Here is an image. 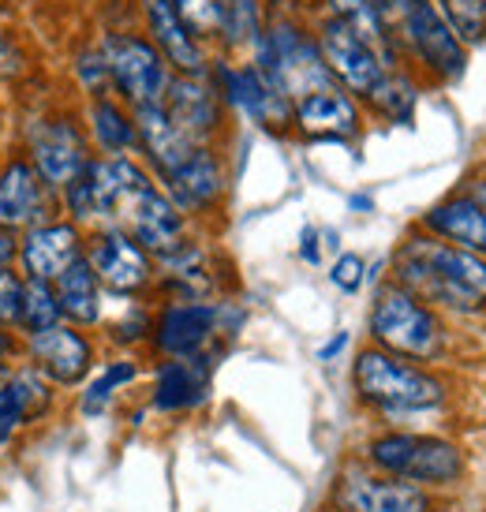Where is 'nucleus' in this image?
<instances>
[{"instance_id": "f257e3e1", "label": "nucleus", "mask_w": 486, "mask_h": 512, "mask_svg": "<svg viewBox=\"0 0 486 512\" xmlns=\"http://www.w3.org/2000/svg\"><path fill=\"white\" fill-rule=\"evenodd\" d=\"M389 281L423 299L445 318L486 314V258L460 251L453 243L427 236L423 228L404 236L389 258Z\"/></svg>"}, {"instance_id": "f03ea898", "label": "nucleus", "mask_w": 486, "mask_h": 512, "mask_svg": "<svg viewBox=\"0 0 486 512\" xmlns=\"http://www.w3.org/2000/svg\"><path fill=\"white\" fill-rule=\"evenodd\" d=\"M352 400L374 419L401 427L404 419L442 412L453 400V385L438 367L393 356L378 344H363L348 370Z\"/></svg>"}, {"instance_id": "7ed1b4c3", "label": "nucleus", "mask_w": 486, "mask_h": 512, "mask_svg": "<svg viewBox=\"0 0 486 512\" xmlns=\"http://www.w3.org/2000/svg\"><path fill=\"white\" fill-rule=\"evenodd\" d=\"M359 464H367L378 475L401 479V483L423 486V490H453L468 479L472 460L468 449L449 434L408 427H382L359 445Z\"/></svg>"}, {"instance_id": "20e7f679", "label": "nucleus", "mask_w": 486, "mask_h": 512, "mask_svg": "<svg viewBox=\"0 0 486 512\" xmlns=\"http://www.w3.org/2000/svg\"><path fill=\"white\" fill-rule=\"evenodd\" d=\"M367 333L378 348L412 359V363H427V367L445 363L453 352V329L445 322V314L427 307L423 299H415L412 292H404L393 281L378 285L374 292Z\"/></svg>"}, {"instance_id": "39448f33", "label": "nucleus", "mask_w": 486, "mask_h": 512, "mask_svg": "<svg viewBox=\"0 0 486 512\" xmlns=\"http://www.w3.org/2000/svg\"><path fill=\"white\" fill-rule=\"evenodd\" d=\"M374 8L389 38L408 45L419 64L442 83H453L468 72V45L460 42L434 0H374Z\"/></svg>"}, {"instance_id": "423d86ee", "label": "nucleus", "mask_w": 486, "mask_h": 512, "mask_svg": "<svg viewBox=\"0 0 486 512\" xmlns=\"http://www.w3.org/2000/svg\"><path fill=\"white\" fill-rule=\"evenodd\" d=\"M326 512H442L434 490L378 475L359 460H348L329 486Z\"/></svg>"}, {"instance_id": "0eeeda50", "label": "nucleus", "mask_w": 486, "mask_h": 512, "mask_svg": "<svg viewBox=\"0 0 486 512\" xmlns=\"http://www.w3.org/2000/svg\"><path fill=\"white\" fill-rule=\"evenodd\" d=\"M109 228H124L146 255L165 258L187 240V217L176 210V202L161 191L154 176H146L120 199V206L109 217Z\"/></svg>"}, {"instance_id": "6e6552de", "label": "nucleus", "mask_w": 486, "mask_h": 512, "mask_svg": "<svg viewBox=\"0 0 486 512\" xmlns=\"http://www.w3.org/2000/svg\"><path fill=\"white\" fill-rule=\"evenodd\" d=\"M23 363L38 370L57 393H75L98 370V341L90 337V329L57 322L34 337H23Z\"/></svg>"}, {"instance_id": "1a4fd4ad", "label": "nucleus", "mask_w": 486, "mask_h": 512, "mask_svg": "<svg viewBox=\"0 0 486 512\" xmlns=\"http://www.w3.org/2000/svg\"><path fill=\"white\" fill-rule=\"evenodd\" d=\"M221 333V303L210 299H169L150 322V352L158 359H191L214 352Z\"/></svg>"}, {"instance_id": "9d476101", "label": "nucleus", "mask_w": 486, "mask_h": 512, "mask_svg": "<svg viewBox=\"0 0 486 512\" xmlns=\"http://www.w3.org/2000/svg\"><path fill=\"white\" fill-rule=\"evenodd\" d=\"M83 258L109 296L135 299L158 281L154 258L146 255L124 228H109V225L94 228V232L86 236Z\"/></svg>"}, {"instance_id": "9b49d317", "label": "nucleus", "mask_w": 486, "mask_h": 512, "mask_svg": "<svg viewBox=\"0 0 486 512\" xmlns=\"http://www.w3.org/2000/svg\"><path fill=\"white\" fill-rule=\"evenodd\" d=\"M101 57L109 64V83L124 94L131 113L165 101L172 75L165 68V57L154 49V42L131 38V34H116V38L101 45Z\"/></svg>"}, {"instance_id": "f8f14e48", "label": "nucleus", "mask_w": 486, "mask_h": 512, "mask_svg": "<svg viewBox=\"0 0 486 512\" xmlns=\"http://www.w3.org/2000/svg\"><path fill=\"white\" fill-rule=\"evenodd\" d=\"M318 53L326 60L329 75L337 79V86H344L352 98L371 101L389 79V68L382 64V57L359 38L356 30H348L333 15L318 30Z\"/></svg>"}, {"instance_id": "ddd939ff", "label": "nucleus", "mask_w": 486, "mask_h": 512, "mask_svg": "<svg viewBox=\"0 0 486 512\" xmlns=\"http://www.w3.org/2000/svg\"><path fill=\"white\" fill-rule=\"evenodd\" d=\"M94 157L98 154H94V146L86 139V131L75 120H68V116L42 120V124H34V131H30L27 161L38 169V176L53 191H64L72 180H79Z\"/></svg>"}, {"instance_id": "4468645a", "label": "nucleus", "mask_w": 486, "mask_h": 512, "mask_svg": "<svg viewBox=\"0 0 486 512\" xmlns=\"http://www.w3.org/2000/svg\"><path fill=\"white\" fill-rule=\"evenodd\" d=\"M60 393L27 363L0 378V449H12L27 430L53 423Z\"/></svg>"}, {"instance_id": "2eb2a0df", "label": "nucleus", "mask_w": 486, "mask_h": 512, "mask_svg": "<svg viewBox=\"0 0 486 512\" xmlns=\"http://www.w3.org/2000/svg\"><path fill=\"white\" fill-rule=\"evenodd\" d=\"M86 251V236L83 228L68 221V217H49L42 225L19 232V273L23 281H45L53 285L60 273L75 266Z\"/></svg>"}, {"instance_id": "dca6fc26", "label": "nucleus", "mask_w": 486, "mask_h": 512, "mask_svg": "<svg viewBox=\"0 0 486 512\" xmlns=\"http://www.w3.org/2000/svg\"><path fill=\"white\" fill-rule=\"evenodd\" d=\"M214 352L191 359H158L150 374V408L158 415H187L210 400Z\"/></svg>"}, {"instance_id": "f3484780", "label": "nucleus", "mask_w": 486, "mask_h": 512, "mask_svg": "<svg viewBox=\"0 0 486 512\" xmlns=\"http://www.w3.org/2000/svg\"><path fill=\"white\" fill-rule=\"evenodd\" d=\"M217 94H221L225 105L240 109L247 120H255L258 128H270V131L292 128V101L270 79H262V72H258L255 64H247V68L221 64L217 68Z\"/></svg>"}, {"instance_id": "a211bd4d", "label": "nucleus", "mask_w": 486, "mask_h": 512, "mask_svg": "<svg viewBox=\"0 0 486 512\" xmlns=\"http://www.w3.org/2000/svg\"><path fill=\"white\" fill-rule=\"evenodd\" d=\"M57 210V191L45 184L27 157H12L0 169V228L27 232L49 221Z\"/></svg>"}, {"instance_id": "6ab92c4d", "label": "nucleus", "mask_w": 486, "mask_h": 512, "mask_svg": "<svg viewBox=\"0 0 486 512\" xmlns=\"http://www.w3.org/2000/svg\"><path fill=\"white\" fill-rule=\"evenodd\" d=\"M161 191L176 202L180 214H206L214 210L217 202L225 199V187H229V176H225V161L214 146H195L191 154L176 165V169L158 180Z\"/></svg>"}, {"instance_id": "aec40b11", "label": "nucleus", "mask_w": 486, "mask_h": 512, "mask_svg": "<svg viewBox=\"0 0 486 512\" xmlns=\"http://www.w3.org/2000/svg\"><path fill=\"white\" fill-rule=\"evenodd\" d=\"M161 109L195 146H210L225 120V101L202 75H172Z\"/></svg>"}, {"instance_id": "412c9836", "label": "nucleus", "mask_w": 486, "mask_h": 512, "mask_svg": "<svg viewBox=\"0 0 486 512\" xmlns=\"http://www.w3.org/2000/svg\"><path fill=\"white\" fill-rule=\"evenodd\" d=\"M292 128L307 139L344 143V139H356L363 131V113H359V101L344 86L333 83L292 101Z\"/></svg>"}, {"instance_id": "4be33fe9", "label": "nucleus", "mask_w": 486, "mask_h": 512, "mask_svg": "<svg viewBox=\"0 0 486 512\" xmlns=\"http://www.w3.org/2000/svg\"><path fill=\"white\" fill-rule=\"evenodd\" d=\"M419 228L427 236L453 243L460 251H472V255L486 258V210L472 191H453L449 199L434 202L423 214Z\"/></svg>"}, {"instance_id": "5701e85b", "label": "nucleus", "mask_w": 486, "mask_h": 512, "mask_svg": "<svg viewBox=\"0 0 486 512\" xmlns=\"http://www.w3.org/2000/svg\"><path fill=\"white\" fill-rule=\"evenodd\" d=\"M146 4V23L154 34V49L169 60L180 75H202L206 72V57H202L195 34L184 27V19L176 15L169 0H143Z\"/></svg>"}, {"instance_id": "b1692460", "label": "nucleus", "mask_w": 486, "mask_h": 512, "mask_svg": "<svg viewBox=\"0 0 486 512\" xmlns=\"http://www.w3.org/2000/svg\"><path fill=\"white\" fill-rule=\"evenodd\" d=\"M53 292H57L60 303V318L68 326L79 329H98L101 318H105V288L94 277V270L86 266V258H79L75 266L60 273L53 281Z\"/></svg>"}, {"instance_id": "393cba45", "label": "nucleus", "mask_w": 486, "mask_h": 512, "mask_svg": "<svg viewBox=\"0 0 486 512\" xmlns=\"http://www.w3.org/2000/svg\"><path fill=\"white\" fill-rule=\"evenodd\" d=\"M143 378V367H139V359L135 356H116V359H105L98 363V370L90 374L79 389V397H75V412L83 415V419H101V415L113 412V404L120 400L124 389Z\"/></svg>"}, {"instance_id": "a878e982", "label": "nucleus", "mask_w": 486, "mask_h": 512, "mask_svg": "<svg viewBox=\"0 0 486 512\" xmlns=\"http://www.w3.org/2000/svg\"><path fill=\"white\" fill-rule=\"evenodd\" d=\"M86 139L98 157H131L139 150V131H135V116L113 98H90L86 109Z\"/></svg>"}, {"instance_id": "bb28decb", "label": "nucleus", "mask_w": 486, "mask_h": 512, "mask_svg": "<svg viewBox=\"0 0 486 512\" xmlns=\"http://www.w3.org/2000/svg\"><path fill=\"white\" fill-rule=\"evenodd\" d=\"M329 8H333V19H341L348 30H356L363 42L371 45L374 53L382 57V64H397V42L386 34L382 27V19H378V8H374V0H329Z\"/></svg>"}, {"instance_id": "cd10ccee", "label": "nucleus", "mask_w": 486, "mask_h": 512, "mask_svg": "<svg viewBox=\"0 0 486 512\" xmlns=\"http://www.w3.org/2000/svg\"><path fill=\"white\" fill-rule=\"evenodd\" d=\"M57 322H64V318H60V303L53 285H45V281H23V307H19V326H15V333L19 337H34L42 329L57 326Z\"/></svg>"}, {"instance_id": "c85d7f7f", "label": "nucleus", "mask_w": 486, "mask_h": 512, "mask_svg": "<svg viewBox=\"0 0 486 512\" xmlns=\"http://www.w3.org/2000/svg\"><path fill=\"white\" fill-rule=\"evenodd\" d=\"M221 34H225L229 45L258 42V34H262V8H258V0H225Z\"/></svg>"}, {"instance_id": "c756f323", "label": "nucleus", "mask_w": 486, "mask_h": 512, "mask_svg": "<svg viewBox=\"0 0 486 512\" xmlns=\"http://www.w3.org/2000/svg\"><path fill=\"white\" fill-rule=\"evenodd\" d=\"M415 86L404 79V75L389 72V79L382 83V90L374 94L367 105H374V113L389 116V120H397V124H408L412 120V109H415Z\"/></svg>"}, {"instance_id": "7c9ffc66", "label": "nucleus", "mask_w": 486, "mask_h": 512, "mask_svg": "<svg viewBox=\"0 0 486 512\" xmlns=\"http://www.w3.org/2000/svg\"><path fill=\"white\" fill-rule=\"evenodd\" d=\"M176 15L184 19V27L195 38H210L221 34V15H225V0H169Z\"/></svg>"}, {"instance_id": "2f4dec72", "label": "nucleus", "mask_w": 486, "mask_h": 512, "mask_svg": "<svg viewBox=\"0 0 486 512\" xmlns=\"http://www.w3.org/2000/svg\"><path fill=\"white\" fill-rule=\"evenodd\" d=\"M150 322H154V314L146 311V307H128L124 318L109 326V341L116 348H139V344L150 341Z\"/></svg>"}, {"instance_id": "473e14b6", "label": "nucleus", "mask_w": 486, "mask_h": 512, "mask_svg": "<svg viewBox=\"0 0 486 512\" xmlns=\"http://www.w3.org/2000/svg\"><path fill=\"white\" fill-rule=\"evenodd\" d=\"M19 307H23V273L4 270L0 273V329L19 326Z\"/></svg>"}, {"instance_id": "72a5a7b5", "label": "nucleus", "mask_w": 486, "mask_h": 512, "mask_svg": "<svg viewBox=\"0 0 486 512\" xmlns=\"http://www.w3.org/2000/svg\"><path fill=\"white\" fill-rule=\"evenodd\" d=\"M363 277H367V262L359 255H352V251H344L333 266H329V281L341 288V292H359V285H363Z\"/></svg>"}, {"instance_id": "f704fd0d", "label": "nucleus", "mask_w": 486, "mask_h": 512, "mask_svg": "<svg viewBox=\"0 0 486 512\" xmlns=\"http://www.w3.org/2000/svg\"><path fill=\"white\" fill-rule=\"evenodd\" d=\"M79 79H83V86L94 94V98H109V64H105V57L98 53H83L79 57Z\"/></svg>"}, {"instance_id": "c9c22d12", "label": "nucleus", "mask_w": 486, "mask_h": 512, "mask_svg": "<svg viewBox=\"0 0 486 512\" xmlns=\"http://www.w3.org/2000/svg\"><path fill=\"white\" fill-rule=\"evenodd\" d=\"M19 363H23V337L12 329H0V374H8Z\"/></svg>"}, {"instance_id": "e433bc0d", "label": "nucleus", "mask_w": 486, "mask_h": 512, "mask_svg": "<svg viewBox=\"0 0 486 512\" xmlns=\"http://www.w3.org/2000/svg\"><path fill=\"white\" fill-rule=\"evenodd\" d=\"M15 251H19V232L0 228V273L15 266Z\"/></svg>"}, {"instance_id": "4c0bfd02", "label": "nucleus", "mask_w": 486, "mask_h": 512, "mask_svg": "<svg viewBox=\"0 0 486 512\" xmlns=\"http://www.w3.org/2000/svg\"><path fill=\"white\" fill-rule=\"evenodd\" d=\"M348 341H352V337H348L344 329H341V333H333V337H329V341L318 348V359H322V363H333V359H337L344 348H348Z\"/></svg>"}, {"instance_id": "58836bf2", "label": "nucleus", "mask_w": 486, "mask_h": 512, "mask_svg": "<svg viewBox=\"0 0 486 512\" xmlns=\"http://www.w3.org/2000/svg\"><path fill=\"white\" fill-rule=\"evenodd\" d=\"M300 258H303V262H311V266H315L318 258H322V247H318V232H315V228H303Z\"/></svg>"}, {"instance_id": "ea45409f", "label": "nucleus", "mask_w": 486, "mask_h": 512, "mask_svg": "<svg viewBox=\"0 0 486 512\" xmlns=\"http://www.w3.org/2000/svg\"><path fill=\"white\" fill-rule=\"evenodd\" d=\"M449 4H457V0H442V8H449Z\"/></svg>"}]
</instances>
